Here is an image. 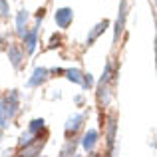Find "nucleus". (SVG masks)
<instances>
[{
    "label": "nucleus",
    "mask_w": 157,
    "mask_h": 157,
    "mask_svg": "<svg viewBox=\"0 0 157 157\" xmlns=\"http://www.w3.org/2000/svg\"><path fill=\"white\" fill-rule=\"evenodd\" d=\"M98 141H100V131H98V129H88L84 135H82L80 145H82V149H84V151L92 153V151L98 147Z\"/></svg>",
    "instance_id": "obj_4"
},
{
    "label": "nucleus",
    "mask_w": 157,
    "mask_h": 157,
    "mask_svg": "<svg viewBox=\"0 0 157 157\" xmlns=\"http://www.w3.org/2000/svg\"><path fill=\"white\" fill-rule=\"evenodd\" d=\"M115 133H117V119H115V115H109V119H107V129H105V141H107L109 155H111L113 145H115Z\"/></svg>",
    "instance_id": "obj_7"
},
{
    "label": "nucleus",
    "mask_w": 157,
    "mask_h": 157,
    "mask_svg": "<svg viewBox=\"0 0 157 157\" xmlns=\"http://www.w3.org/2000/svg\"><path fill=\"white\" fill-rule=\"evenodd\" d=\"M74 101H76V104H78V105H84V101H86V98H84V96H82V94H80V96H76V98H74Z\"/></svg>",
    "instance_id": "obj_20"
},
{
    "label": "nucleus",
    "mask_w": 157,
    "mask_h": 157,
    "mask_svg": "<svg viewBox=\"0 0 157 157\" xmlns=\"http://www.w3.org/2000/svg\"><path fill=\"white\" fill-rule=\"evenodd\" d=\"M28 20H30V14H28V10H20L18 14H16V34L22 38L24 34H26L28 30Z\"/></svg>",
    "instance_id": "obj_11"
},
{
    "label": "nucleus",
    "mask_w": 157,
    "mask_h": 157,
    "mask_svg": "<svg viewBox=\"0 0 157 157\" xmlns=\"http://www.w3.org/2000/svg\"><path fill=\"white\" fill-rule=\"evenodd\" d=\"M0 16L2 18L10 16V4H8V0H0Z\"/></svg>",
    "instance_id": "obj_18"
},
{
    "label": "nucleus",
    "mask_w": 157,
    "mask_h": 157,
    "mask_svg": "<svg viewBox=\"0 0 157 157\" xmlns=\"http://www.w3.org/2000/svg\"><path fill=\"white\" fill-rule=\"evenodd\" d=\"M8 60H10V64L14 66L16 70L22 68V62H24V52L22 48L18 46V44H10L8 46Z\"/></svg>",
    "instance_id": "obj_8"
},
{
    "label": "nucleus",
    "mask_w": 157,
    "mask_h": 157,
    "mask_svg": "<svg viewBox=\"0 0 157 157\" xmlns=\"http://www.w3.org/2000/svg\"><path fill=\"white\" fill-rule=\"evenodd\" d=\"M38 157H44V155H38Z\"/></svg>",
    "instance_id": "obj_22"
},
{
    "label": "nucleus",
    "mask_w": 157,
    "mask_h": 157,
    "mask_svg": "<svg viewBox=\"0 0 157 157\" xmlns=\"http://www.w3.org/2000/svg\"><path fill=\"white\" fill-rule=\"evenodd\" d=\"M20 107V94L18 90H12L4 100H0V129H6L14 119L16 111Z\"/></svg>",
    "instance_id": "obj_1"
},
{
    "label": "nucleus",
    "mask_w": 157,
    "mask_h": 157,
    "mask_svg": "<svg viewBox=\"0 0 157 157\" xmlns=\"http://www.w3.org/2000/svg\"><path fill=\"white\" fill-rule=\"evenodd\" d=\"M84 121H86V113H74L66 119V125H64V131H66V137L68 139H76V135L80 133V129L84 127Z\"/></svg>",
    "instance_id": "obj_3"
},
{
    "label": "nucleus",
    "mask_w": 157,
    "mask_h": 157,
    "mask_svg": "<svg viewBox=\"0 0 157 157\" xmlns=\"http://www.w3.org/2000/svg\"><path fill=\"white\" fill-rule=\"evenodd\" d=\"M111 88H109V84H100L98 86V100H100V104H104V105H109V101H111Z\"/></svg>",
    "instance_id": "obj_12"
},
{
    "label": "nucleus",
    "mask_w": 157,
    "mask_h": 157,
    "mask_svg": "<svg viewBox=\"0 0 157 157\" xmlns=\"http://www.w3.org/2000/svg\"><path fill=\"white\" fill-rule=\"evenodd\" d=\"M58 46H62V36H60V34H54L52 38H50L48 48H50V50H54V48H58Z\"/></svg>",
    "instance_id": "obj_19"
},
{
    "label": "nucleus",
    "mask_w": 157,
    "mask_h": 157,
    "mask_svg": "<svg viewBox=\"0 0 157 157\" xmlns=\"http://www.w3.org/2000/svg\"><path fill=\"white\" fill-rule=\"evenodd\" d=\"M48 78H50V72H48V68H42V66H38V68H34L32 76L28 78L26 86H28V88H40L42 84H46Z\"/></svg>",
    "instance_id": "obj_5"
},
{
    "label": "nucleus",
    "mask_w": 157,
    "mask_h": 157,
    "mask_svg": "<svg viewBox=\"0 0 157 157\" xmlns=\"http://www.w3.org/2000/svg\"><path fill=\"white\" fill-rule=\"evenodd\" d=\"M82 88H84V90H90V88H94V76H92V74H84V76H82Z\"/></svg>",
    "instance_id": "obj_17"
},
{
    "label": "nucleus",
    "mask_w": 157,
    "mask_h": 157,
    "mask_svg": "<svg viewBox=\"0 0 157 157\" xmlns=\"http://www.w3.org/2000/svg\"><path fill=\"white\" fill-rule=\"evenodd\" d=\"M54 20H56V24H58V28H68L70 24H72V20H74V10L72 8H58L56 10V14H54Z\"/></svg>",
    "instance_id": "obj_6"
},
{
    "label": "nucleus",
    "mask_w": 157,
    "mask_h": 157,
    "mask_svg": "<svg viewBox=\"0 0 157 157\" xmlns=\"http://www.w3.org/2000/svg\"><path fill=\"white\" fill-rule=\"evenodd\" d=\"M44 145H46V139H38V141H34L32 145L22 147L20 153H18V157H38L40 153H42Z\"/></svg>",
    "instance_id": "obj_9"
},
{
    "label": "nucleus",
    "mask_w": 157,
    "mask_h": 157,
    "mask_svg": "<svg viewBox=\"0 0 157 157\" xmlns=\"http://www.w3.org/2000/svg\"><path fill=\"white\" fill-rule=\"evenodd\" d=\"M40 139V135H32L30 131H24L22 135L18 137V147L22 149V147H28V145H32L34 141H38Z\"/></svg>",
    "instance_id": "obj_15"
},
{
    "label": "nucleus",
    "mask_w": 157,
    "mask_h": 157,
    "mask_svg": "<svg viewBox=\"0 0 157 157\" xmlns=\"http://www.w3.org/2000/svg\"><path fill=\"white\" fill-rule=\"evenodd\" d=\"M127 0H119V10H117V18H115V28H113V44L119 42L123 30H125V20H127Z\"/></svg>",
    "instance_id": "obj_2"
},
{
    "label": "nucleus",
    "mask_w": 157,
    "mask_h": 157,
    "mask_svg": "<svg viewBox=\"0 0 157 157\" xmlns=\"http://www.w3.org/2000/svg\"><path fill=\"white\" fill-rule=\"evenodd\" d=\"M107 28H109V22H107V20H100V22H98L96 26H94L92 30H90L88 38H86V44H88V46H92V44L96 42V40L100 38L101 34H104V32L107 30Z\"/></svg>",
    "instance_id": "obj_10"
},
{
    "label": "nucleus",
    "mask_w": 157,
    "mask_h": 157,
    "mask_svg": "<svg viewBox=\"0 0 157 157\" xmlns=\"http://www.w3.org/2000/svg\"><path fill=\"white\" fill-rule=\"evenodd\" d=\"M64 76H66V80H70L72 84H82L84 72H82L80 68H68V70H64Z\"/></svg>",
    "instance_id": "obj_14"
},
{
    "label": "nucleus",
    "mask_w": 157,
    "mask_h": 157,
    "mask_svg": "<svg viewBox=\"0 0 157 157\" xmlns=\"http://www.w3.org/2000/svg\"><path fill=\"white\" fill-rule=\"evenodd\" d=\"M76 145H78L76 139H68V143L62 147V151H60L58 157H74V155H76Z\"/></svg>",
    "instance_id": "obj_16"
},
{
    "label": "nucleus",
    "mask_w": 157,
    "mask_h": 157,
    "mask_svg": "<svg viewBox=\"0 0 157 157\" xmlns=\"http://www.w3.org/2000/svg\"><path fill=\"white\" fill-rule=\"evenodd\" d=\"M48 72L56 76V74H64V70H62V68H52V70H48Z\"/></svg>",
    "instance_id": "obj_21"
},
{
    "label": "nucleus",
    "mask_w": 157,
    "mask_h": 157,
    "mask_svg": "<svg viewBox=\"0 0 157 157\" xmlns=\"http://www.w3.org/2000/svg\"><path fill=\"white\" fill-rule=\"evenodd\" d=\"M32 135H40V133H46V121H44L42 117H36L30 121V125H28V129Z\"/></svg>",
    "instance_id": "obj_13"
}]
</instances>
